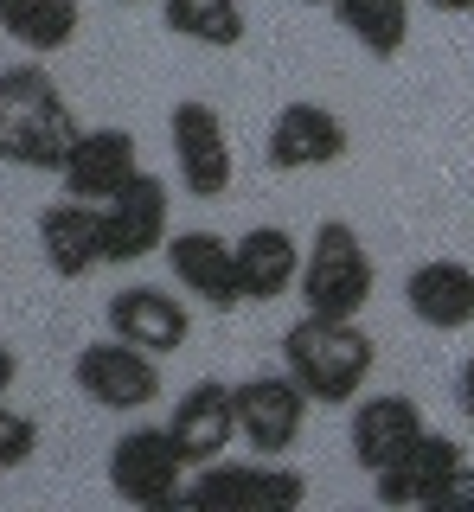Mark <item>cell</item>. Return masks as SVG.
Masks as SVG:
<instances>
[{
	"label": "cell",
	"mask_w": 474,
	"mask_h": 512,
	"mask_svg": "<svg viewBox=\"0 0 474 512\" xmlns=\"http://www.w3.org/2000/svg\"><path fill=\"white\" fill-rule=\"evenodd\" d=\"M77 141V116L65 90L52 84V71L39 64H13L0 71V160L33 173H58Z\"/></svg>",
	"instance_id": "6da1fadb"
},
{
	"label": "cell",
	"mask_w": 474,
	"mask_h": 512,
	"mask_svg": "<svg viewBox=\"0 0 474 512\" xmlns=\"http://www.w3.org/2000/svg\"><path fill=\"white\" fill-rule=\"evenodd\" d=\"M173 442L186 448V461L205 468V461H218L225 448L237 442V384H218V378H199L193 391L173 404L167 416Z\"/></svg>",
	"instance_id": "2e32d148"
},
{
	"label": "cell",
	"mask_w": 474,
	"mask_h": 512,
	"mask_svg": "<svg viewBox=\"0 0 474 512\" xmlns=\"http://www.w3.org/2000/svg\"><path fill=\"white\" fill-rule=\"evenodd\" d=\"M167 269L205 308H237L244 282H237V244L218 231H173L167 237Z\"/></svg>",
	"instance_id": "5bb4252c"
},
{
	"label": "cell",
	"mask_w": 474,
	"mask_h": 512,
	"mask_svg": "<svg viewBox=\"0 0 474 512\" xmlns=\"http://www.w3.org/2000/svg\"><path fill=\"white\" fill-rule=\"evenodd\" d=\"M417 436H423V410H417V397H404V391H378V397H359V404H353V461H359L366 474L391 468V461H398Z\"/></svg>",
	"instance_id": "ac0fdd59"
},
{
	"label": "cell",
	"mask_w": 474,
	"mask_h": 512,
	"mask_svg": "<svg viewBox=\"0 0 474 512\" xmlns=\"http://www.w3.org/2000/svg\"><path fill=\"white\" fill-rule=\"evenodd\" d=\"M372 250H366V237L353 231V224H340V218H327V224H314V237H308V256H302V308L308 314H334V320H353L359 308L372 301Z\"/></svg>",
	"instance_id": "3957f363"
},
{
	"label": "cell",
	"mask_w": 474,
	"mask_h": 512,
	"mask_svg": "<svg viewBox=\"0 0 474 512\" xmlns=\"http://www.w3.org/2000/svg\"><path fill=\"white\" fill-rule=\"evenodd\" d=\"M455 397H462V410L474 416V359L462 365V384H455Z\"/></svg>",
	"instance_id": "484cf974"
},
{
	"label": "cell",
	"mask_w": 474,
	"mask_h": 512,
	"mask_svg": "<svg viewBox=\"0 0 474 512\" xmlns=\"http://www.w3.org/2000/svg\"><path fill=\"white\" fill-rule=\"evenodd\" d=\"M33 448H39V423L20 416V410H7V397H0V468H20Z\"/></svg>",
	"instance_id": "603a6c76"
},
{
	"label": "cell",
	"mask_w": 474,
	"mask_h": 512,
	"mask_svg": "<svg viewBox=\"0 0 474 512\" xmlns=\"http://www.w3.org/2000/svg\"><path fill=\"white\" fill-rule=\"evenodd\" d=\"M167 141H173L180 186L193 192V199H225V192H231V135H225V116H218L212 103H173Z\"/></svg>",
	"instance_id": "9c48e42d"
},
{
	"label": "cell",
	"mask_w": 474,
	"mask_h": 512,
	"mask_svg": "<svg viewBox=\"0 0 474 512\" xmlns=\"http://www.w3.org/2000/svg\"><path fill=\"white\" fill-rule=\"evenodd\" d=\"M302 244H295L282 224H250L237 237V282H244V301H276L302 282Z\"/></svg>",
	"instance_id": "d6986e66"
},
{
	"label": "cell",
	"mask_w": 474,
	"mask_h": 512,
	"mask_svg": "<svg viewBox=\"0 0 474 512\" xmlns=\"http://www.w3.org/2000/svg\"><path fill=\"white\" fill-rule=\"evenodd\" d=\"M186 480H193V461H186V448L173 442V429H129V436H116L109 448V487H116V500L129 506H180L186 500Z\"/></svg>",
	"instance_id": "277c9868"
},
{
	"label": "cell",
	"mask_w": 474,
	"mask_h": 512,
	"mask_svg": "<svg viewBox=\"0 0 474 512\" xmlns=\"http://www.w3.org/2000/svg\"><path fill=\"white\" fill-rule=\"evenodd\" d=\"M161 20L173 39H193V45H212V52H231V45H244V7L237 0H161Z\"/></svg>",
	"instance_id": "44dd1931"
},
{
	"label": "cell",
	"mask_w": 474,
	"mask_h": 512,
	"mask_svg": "<svg viewBox=\"0 0 474 512\" xmlns=\"http://www.w3.org/2000/svg\"><path fill=\"white\" fill-rule=\"evenodd\" d=\"M430 512H474V468H468V461L449 474V487L436 493V506H430Z\"/></svg>",
	"instance_id": "cb8c5ba5"
},
{
	"label": "cell",
	"mask_w": 474,
	"mask_h": 512,
	"mask_svg": "<svg viewBox=\"0 0 474 512\" xmlns=\"http://www.w3.org/2000/svg\"><path fill=\"white\" fill-rule=\"evenodd\" d=\"M141 173V154H135V135L129 128H77L65 167H58V180H65L71 199L84 205H109L122 186H129Z\"/></svg>",
	"instance_id": "8fae6325"
},
{
	"label": "cell",
	"mask_w": 474,
	"mask_h": 512,
	"mask_svg": "<svg viewBox=\"0 0 474 512\" xmlns=\"http://www.w3.org/2000/svg\"><path fill=\"white\" fill-rule=\"evenodd\" d=\"M71 378H77V391L103 410H148L154 397H161V365H154V352L116 340V333L77 352Z\"/></svg>",
	"instance_id": "ba28073f"
},
{
	"label": "cell",
	"mask_w": 474,
	"mask_h": 512,
	"mask_svg": "<svg viewBox=\"0 0 474 512\" xmlns=\"http://www.w3.org/2000/svg\"><path fill=\"white\" fill-rule=\"evenodd\" d=\"M308 500V480L295 468H270V455L244 461V468H225V455L193 468L186 480V500L180 506H250V512H282V506H302Z\"/></svg>",
	"instance_id": "52a82bcc"
},
{
	"label": "cell",
	"mask_w": 474,
	"mask_h": 512,
	"mask_svg": "<svg viewBox=\"0 0 474 512\" xmlns=\"http://www.w3.org/2000/svg\"><path fill=\"white\" fill-rule=\"evenodd\" d=\"M39 250H45V263H52V276L84 282L90 269L109 263V250H103V212L65 192L58 205H45V212H39Z\"/></svg>",
	"instance_id": "9a60e30c"
},
{
	"label": "cell",
	"mask_w": 474,
	"mask_h": 512,
	"mask_svg": "<svg viewBox=\"0 0 474 512\" xmlns=\"http://www.w3.org/2000/svg\"><path fill=\"white\" fill-rule=\"evenodd\" d=\"M346 122L327 103H289L276 109L270 122V167L276 173H314V167H334L346 160Z\"/></svg>",
	"instance_id": "4fadbf2b"
},
{
	"label": "cell",
	"mask_w": 474,
	"mask_h": 512,
	"mask_svg": "<svg viewBox=\"0 0 474 512\" xmlns=\"http://www.w3.org/2000/svg\"><path fill=\"white\" fill-rule=\"evenodd\" d=\"M334 20L372 58H398L410 45V0H334Z\"/></svg>",
	"instance_id": "7402d4cb"
},
{
	"label": "cell",
	"mask_w": 474,
	"mask_h": 512,
	"mask_svg": "<svg viewBox=\"0 0 474 512\" xmlns=\"http://www.w3.org/2000/svg\"><path fill=\"white\" fill-rule=\"evenodd\" d=\"M468 461V448L455 442V436H436V429H423L417 442L404 448L391 468H378L372 474V493H378V506H423L430 512L436 506V493L449 487V474Z\"/></svg>",
	"instance_id": "7c38bea8"
},
{
	"label": "cell",
	"mask_w": 474,
	"mask_h": 512,
	"mask_svg": "<svg viewBox=\"0 0 474 512\" xmlns=\"http://www.w3.org/2000/svg\"><path fill=\"white\" fill-rule=\"evenodd\" d=\"M13 378H20V359H13V346H7V340H0V397H7V391H13Z\"/></svg>",
	"instance_id": "d4e9b609"
},
{
	"label": "cell",
	"mask_w": 474,
	"mask_h": 512,
	"mask_svg": "<svg viewBox=\"0 0 474 512\" xmlns=\"http://www.w3.org/2000/svg\"><path fill=\"white\" fill-rule=\"evenodd\" d=\"M468 186H474V167H468Z\"/></svg>",
	"instance_id": "83f0119b"
},
{
	"label": "cell",
	"mask_w": 474,
	"mask_h": 512,
	"mask_svg": "<svg viewBox=\"0 0 474 512\" xmlns=\"http://www.w3.org/2000/svg\"><path fill=\"white\" fill-rule=\"evenodd\" d=\"M436 13H474V0H430Z\"/></svg>",
	"instance_id": "4316f807"
},
{
	"label": "cell",
	"mask_w": 474,
	"mask_h": 512,
	"mask_svg": "<svg viewBox=\"0 0 474 512\" xmlns=\"http://www.w3.org/2000/svg\"><path fill=\"white\" fill-rule=\"evenodd\" d=\"M308 410L314 397L295 384L289 372H257L237 384V436L250 442V455H289L308 429Z\"/></svg>",
	"instance_id": "8992f818"
},
{
	"label": "cell",
	"mask_w": 474,
	"mask_h": 512,
	"mask_svg": "<svg viewBox=\"0 0 474 512\" xmlns=\"http://www.w3.org/2000/svg\"><path fill=\"white\" fill-rule=\"evenodd\" d=\"M404 308L423 320L430 333H462L474 327V269L462 256H430L410 269L404 282Z\"/></svg>",
	"instance_id": "e0dca14e"
},
{
	"label": "cell",
	"mask_w": 474,
	"mask_h": 512,
	"mask_svg": "<svg viewBox=\"0 0 474 512\" xmlns=\"http://www.w3.org/2000/svg\"><path fill=\"white\" fill-rule=\"evenodd\" d=\"M109 333L116 340H129L141 352H154V359H167V352H180L193 340V314H186V301L173 295V288H154V282H129L109 295Z\"/></svg>",
	"instance_id": "30bf717a"
},
{
	"label": "cell",
	"mask_w": 474,
	"mask_h": 512,
	"mask_svg": "<svg viewBox=\"0 0 474 512\" xmlns=\"http://www.w3.org/2000/svg\"><path fill=\"white\" fill-rule=\"evenodd\" d=\"M77 26H84V7H77V0H0V32L33 58L65 52L77 39Z\"/></svg>",
	"instance_id": "ffe728a7"
},
{
	"label": "cell",
	"mask_w": 474,
	"mask_h": 512,
	"mask_svg": "<svg viewBox=\"0 0 474 512\" xmlns=\"http://www.w3.org/2000/svg\"><path fill=\"white\" fill-rule=\"evenodd\" d=\"M372 333L359 327V320H334V314H302L289 333H282V365H289V378L302 384L314 404H359V391H366L372 378Z\"/></svg>",
	"instance_id": "7a4b0ae2"
},
{
	"label": "cell",
	"mask_w": 474,
	"mask_h": 512,
	"mask_svg": "<svg viewBox=\"0 0 474 512\" xmlns=\"http://www.w3.org/2000/svg\"><path fill=\"white\" fill-rule=\"evenodd\" d=\"M97 212H103L109 263H141V256L167 250V237H173V192H167L161 173H148V167H141L109 205H97Z\"/></svg>",
	"instance_id": "5b68a950"
}]
</instances>
